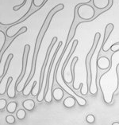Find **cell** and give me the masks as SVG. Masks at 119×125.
Wrapping results in <instances>:
<instances>
[{
  "label": "cell",
  "instance_id": "cell-12",
  "mask_svg": "<svg viewBox=\"0 0 119 125\" xmlns=\"http://www.w3.org/2000/svg\"><path fill=\"white\" fill-rule=\"evenodd\" d=\"M64 90L60 88V87H58V88H55L53 89V97L54 99V101L60 102L63 100L64 96Z\"/></svg>",
  "mask_w": 119,
  "mask_h": 125
},
{
  "label": "cell",
  "instance_id": "cell-21",
  "mask_svg": "<svg viewBox=\"0 0 119 125\" xmlns=\"http://www.w3.org/2000/svg\"><path fill=\"white\" fill-rule=\"evenodd\" d=\"M86 120L88 124H94L95 123V117L94 115L90 114V115H88V116H87Z\"/></svg>",
  "mask_w": 119,
  "mask_h": 125
},
{
  "label": "cell",
  "instance_id": "cell-16",
  "mask_svg": "<svg viewBox=\"0 0 119 125\" xmlns=\"http://www.w3.org/2000/svg\"><path fill=\"white\" fill-rule=\"evenodd\" d=\"M22 107H23V108L26 109V111L31 112L33 111L34 107H35V102L32 99L26 100L25 101L22 102Z\"/></svg>",
  "mask_w": 119,
  "mask_h": 125
},
{
  "label": "cell",
  "instance_id": "cell-1",
  "mask_svg": "<svg viewBox=\"0 0 119 125\" xmlns=\"http://www.w3.org/2000/svg\"><path fill=\"white\" fill-rule=\"evenodd\" d=\"M64 8V5L63 3H60L57 4L56 6H55L53 9L50 10V11L49 12V14H47L45 19L43 22V25H42L41 30H40L39 33L38 34V37H37L36 42H35V46H34V51H33V59H32V65H31V70L30 73H29V77H27L26 82H25V85H24V89H26L28 87L29 82L33 78V76L35 75L36 72V66H37V60H38V54L40 48H41L42 41L44 39V37L45 35L46 31L48 30L49 26H50V23L52 22V19H53V16L55 15L56 13H58L59 11H62Z\"/></svg>",
  "mask_w": 119,
  "mask_h": 125
},
{
  "label": "cell",
  "instance_id": "cell-10",
  "mask_svg": "<svg viewBox=\"0 0 119 125\" xmlns=\"http://www.w3.org/2000/svg\"><path fill=\"white\" fill-rule=\"evenodd\" d=\"M89 3H92L95 8L98 10H104L110 6V3H113L114 0H90Z\"/></svg>",
  "mask_w": 119,
  "mask_h": 125
},
{
  "label": "cell",
  "instance_id": "cell-4",
  "mask_svg": "<svg viewBox=\"0 0 119 125\" xmlns=\"http://www.w3.org/2000/svg\"><path fill=\"white\" fill-rule=\"evenodd\" d=\"M101 39V34L99 32H97L95 34V37H94V41L92 46L90 49V51L88 52L87 55L85 59V64H86V81H87V89L89 90V85H90V64H91V59L94 54H95L97 47L98 46L99 41Z\"/></svg>",
  "mask_w": 119,
  "mask_h": 125
},
{
  "label": "cell",
  "instance_id": "cell-23",
  "mask_svg": "<svg viewBox=\"0 0 119 125\" xmlns=\"http://www.w3.org/2000/svg\"><path fill=\"white\" fill-rule=\"evenodd\" d=\"M119 46V42H115V43H114L110 47H114V46Z\"/></svg>",
  "mask_w": 119,
  "mask_h": 125
},
{
  "label": "cell",
  "instance_id": "cell-18",
  "mask_svg": "<svg viewBox=\"0 0 119 125\" xmlns=\"http://www.w3.org/2000/svg\"><path fill=\"white\" fill-rule=\"evenodd\" d=\"M26 112L25 111V108L18 109L16 112V116L19 120H23V119L26 118Z\"/></svg>",
  "mask_w": 119,
  "mask_h": 125
},
{
  "label": "cell",
  "instance_id": "cell-20",
  "mask_svg": "<svg viewBox=\"0 0 119 125\" xmlns=\"http://www.w3.org/2000/svg\"><path fill=\"white\" fill-rule=\"evenodd\" d=\"M7 104H7L6 102V100H5L3 98H0V110H1V111L6 108Z\"/></svg>",
  "mask_w": 119,
  "mask_h": 125
},
{
  "label": "cell",
  "instance_id": "cell-25",
  "mask_svg": "<svg viewBox=\"0 0 119 125\" xmlns=\"http://www.w3.org/2000/svg\"><path fill=\"white\" fill-rule=\"evenodd\" d=\"M117 52H119V48H118V49H116V50H115V53H117Z\"/></svg>",
  "mask_w": 119,
  "mask_h": 125
},
{
  "label": "cell",
  "instance_id": "cell-14",
  "mask_svg": "<svg viewBox=\"0 0 119 125\" xmlns=\"http://www.w3.org/2000/svg\"><path fill=\"white\" fill-rule=\"evenodd\" d=\"M76 103H77L76 98L72 96H70V95H68V96L64 99V101L63 102L64 106L68 109L72 108V107L75 106Z\"/></svg>",
  "mask_w": 119,
  "mask_h": 125
},
{
  "label": "cell",
  "instance_id": "cell-9",
  "mask_svg": "<svg viewBox=\"0 0 119 125\" xmlns=\"http://www.w3.org/2000/svg\"><path fill=\"white\" fill-rule=\"evenodd\" d=\"M110 59L106 56L98 57L97 58V65L98 68L102 71H106L110 67Z\"/></svg>",
  "mask_w": 119,
  "mask_h": 125
},
{
  "label": "cell",
  "instance_id": "cell-2",
  "mask_svg": "<svg viewBox=\"0 0 119 125\" xmlns=\"http://www.w3.org/2000/svg\"><path fill=\"white\" fill-rule=\"evenodd\" d=\"M57 37H54L52 39V42L50 45L48 47V49H47L46 55H45V58H44V63L42 65L41 67V74H40V80H39V87H38V95L37 96V100L38 101L41 103L42 101L44 100V91L43 90V84H44V72H45V69L47 67V65H48L49 58L50 57L52 49H53L54 45L56 44V42H57Z\"/></svg>",
  "mask_w": 119,
  "mask_h": 125
},
{
  "label": "cell",
  "instance_id": "cell-13",
  "mask_svg": "<svg viewBox=\"0 0 119 125\" xmlns=\"http://www.w3.org/2000/svg\"><path fill=\"white\" fill-rule=\"evenodd\" d=\"M79 60V57H74L72 61H71V64L70 65V72H71V81L70 82H68V84H72V86H73V89H75V67H76V62L78 61Z\"/></svg>",
  "mask_w": 119,
  "mask_h": 125
},
{
  "label": "cell",
  "instance_id": "cell-26",
  "mask_svg": "<svg viewBox=\"0 0 119 125\" xmlns=\"http://www.w3.org/2000/svg\"><path fill=\"white\" fill-rule=\"evenodd\" d=\"M118 70H119V67H118Z\"/></svg>",
  "mask_w": 119,
  "mask_h": 125
},
{
  "label": "cell",
  "instance_id": "cell-5",
  "mask_svg": "<svg viewBox=\"0 0 119 125\" xmlns=\"http://www.w3.org/2000/svg\"><path fill=\"white\" fill-rule=\"evenodd\" d=\"M62 45H63V42H60L57 48H56V49L55 50V53H54L53 56V57H52V59L50 61V64L49 65L48 74H47V77H46V83H45V86H44V92H45V95H44V101H45L46 103H48V104L52 103V102H53V94H52V92H50V89H49V81H50L51 71H52V69L53 68L54 61H55V59L56 58V55H57Z\"/></svg>",
  "mask_w": 119,
  "mask_h": 125
},
{
  "label": "cell",
  "instance_id": "cell-11",
  "mask_svg": "<svg viewBox=\"0 0 119 125\" xmlns=\"http://www.w3.org/2000/svg\"><path fill=\"white\" fill-rule=\"evenodd\" d=\"M14 78L12 77H9L7 79V96L9 98H14L16 96V84L15 83L12 84Z\"/></svg>",
  "mask_w": 119,
  "mask_h": 125
},
{
  "label": "cell",
  "instance_id": "cell-8",
  "mask_svg": "<svg viewBox=\"0 0 119 125\" xmlns=\"http://www.w3.org/2000/svg\"><path fill=\"white\" fill-rule=\"evenodd\" d=\"M27 30H28V29H27L26 26H22V27H21V28H20V29L18 30V34H17L16 35L14 36V37H11V39H10V38L7 39V37H6V43H5L4 46L2 47V48L1 49V50H0V52H1V57H0V60H1V61H2V56H3V54H5V52H6V49L11 46V44L13 43V42H14V40H15L19 35H21V34L26 33V32L27 31Z\"/></svg>",
  "mask_w": 119,
  "mask_h": 125
},
{
  "label": "cell",
  "instance_id": "cell-3",
  "mask_svg": "<svg viewBox=\"0 0 119 125\" xmlns=\"http://www.w3.org/2000/svg\"><path fill=\"white\" fill-rule=\"evenodd\" d=\"M77 14L79 18L86 22H92L97 18L95 7L92 3H89L88 2L77 4Z\"/></svg>",
  "mask_w": 119,
  "mask_h": 125
},
{
  "label": "cell",
  "instance_id": "cell-6",
  "mask_svg": "<svg viewBox=\"0 0 119 125\" xmlns=\"http://www.w3.org/2000/svg\"><path fill=\"white\" fill-rule=\"evenodd\" d=\"M84 22H86V21H84V20L81 19L78 16V14H77V5H76V6H75V8H74L73 21H72V23H71V26L70 27V30H69L68 36H67L66 43H65V46H64V49H63L64 51L66 52L68 46L71 44V41L73 40L74 37H75V35H76V30H77V26H79V24L84 23Z\"/></svg>",
  "mask_w": 119,
  "mask_h": 125
},
{
  "label": "cell",
  "instance_id": "cell-15",
  "mask_svg": "<svg viewBox=\"0 0 119 125\" xmlns=\"http://www.w3.org/2000/svg\"><path fill=\"white\" fill-rule=\"evenodd\" d=\"M13 57H14L13 54H10L8 55V57H7L6 63H5L4 67H3V73H2L1 76H0V80H1V81H2V80L4 79V77L6 76V74L7 73V72H8V69L10 68V65H11V62L12 61V59H13Z\"/></svg>",
  "mask_w": 119,
  "mask_h": 125
},
{
  "label": "cell",
  "instance_id": "cell-7",
  "mask_svg": "<svg viewBox=\"0 0 119 125\" xmlns=\"http://www.w3.org/2000/svg\"><path fill=\"white\" fill-rule=\"evenodd\" d=\"M29 51H30V46L28 44H26L24 47V50L23 54H22V72L20 75L18 76V78L16 79L15 84L16 86L20 83L21 81H22L25 75H26V69H27V62H28V58H29Z\"/></svg>",
  "mask_w": 119,
  "mask_h": 125
},
{
  "label": "cell",
  "instance_id": "cell-17",
  "mask_svg": "<svg viewBox=\"0 0 119 125\" xmlns=\"http://www.w3.org/2000/svg\"><path fill=\"white\" fill-rule=\"evenodd\" d=\"M17 107H18V103H17L16 101H11L10 102V103H8L6 109L10 114H13L16 112Z\"/></svg>",
  "mask_w": 119,
  "mask_h": 125
},
{
  "label": "cell",
  "instance_id": "cell-19",
  "mask_svg": "<svg viewBox=\"0 0 119 125\" xmlns=\"http://www.w3.org/2000/svg\"><path fill=\"white\" fill-rule=\"evenodd\" d=\"M6 122L8 124H13L15 123V117H14V116H12V114L9 115V116H6Z\"/></svg>",
  "mask_w": 119,
  "mask_h": 125
},
{
  "label": "cell",
  "instance_id": "cell-22",
  "mask_svg": "<svg viewBox=\"0 0 119 125\" xmlns=\"http://www.w3.org/2000/svg\"><path fill=\"white\" fill-rule=\"evenodd\" d=\"M26 2H27V0H23V2H22V3H21L20 5H18V6H14L13 7V10H14V11H18V10H20L22 6H24L25 5H26Z\"/></svg>",
  "mask_w": 119,
  "mask_h": 125
},
{
  "label": "cell",
  "instance_id": "cell-24",
  "mask_svg": "<svg viewBox=\"0 0 119 125\" xmlns=\"http://www.w3.org/2000/svg\"><path fill=\"white\" fill-rule=\"evenodd\" d=\"M112 125H119V122H115V123H113Z\"/></svg>",
  "mask_w": 119,
  "mask_h": 125
}]
</instances>
